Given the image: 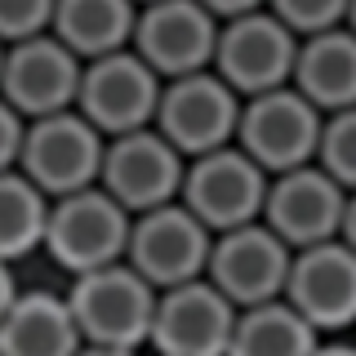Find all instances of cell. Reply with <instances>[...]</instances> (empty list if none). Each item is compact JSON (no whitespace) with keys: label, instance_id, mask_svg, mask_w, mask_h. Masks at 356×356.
<instances>
[{"label":"cell","instance_id":"8fae6325","mask_svg":"<svg viewBox=\"0 0 356 356\" xmlns=\"http://www.w3.org/2000/svg\"><path fill=\"white\" fill-rule=\"evenodd\" d=\"M218 40V18L196 0H147L134 18L129 49L152 67L161 81L209 72Z\"/></svg>","mask_w":356,"mask_h":356},{"label":"cell","instance_id":"4dcf8cb0","mask_svg":"<svg viewBox=\"0 0 356 356\" xmlns=\"http://www.w3.org/2000/svg\"><path fill=\"white\" fill-rule=\"evenodd\" d=\"M343 27L356 36V0H348V14H343Z\"/></svg>","mask_w":356,"mask_h":356},{"label":"cell","instance_id":"9a60e30c","mask_svg":"<svg viewBox=\"0 0 356 356\" xmlns=\"http://www.w3.org/2000/svg\"><path fill=\"white\" fill-rule=\"evenodd\" d=\"M81 58L54 40L49 31L18 44H5L0 58V98L18 111L22 120H40L54 111L76 107V89H81Z\"/></svg>","mask_w":356,"mask_h":356},{"label":"cell","instance_id":"2e32d148","mask_svg":"<svg viewBox=\"0 0 356 356\" xmlns=\"http://www.w3.org/2000/svg\"><path fill=\"white\" fill-rule=\"evenodd\" d=\"M343 200H348V192L312 161V165H298V170L267 178L259 222L267 232H276L289 250H307V245L339 236Z\"/></svg>","mask_w":356,"mask_h":356},{"label":"cell","instance_id":"1f68e13d","mask_svg":"<svg viewBox=\"0 0 356 356\" xmlns=\"http://www.w3.org/2000/svg\"><path fill=\"white\" fill-rule=\"evenodd\" d=\"M0 58H5V44H0Z\"/></svg>","mask_w":356,"mask_h":356},{"label":"cell","instance_id":"603a6c76","mask_svg":"<svg viewBox=\"0 0 356 356\" xmlns=\"http://www.w3.org/2000/svg\"><path fill=\"white\" fill-rule=\"evenodd\" d=\"M267 14L276 22H285L298 40L316 36V31L343 27V14H348V0H267Z\"/></svg>","mask_w":356,"mask_h":356},{"label":"cell","instance_id":"8992f818","mask_svg":"<svg viewBox=\"0 0 356 356\" xmlns=\"http://www.w3.org/2000/svg\"><path fill=\"white\" fill-rule=\"evenodd\" d=\"M209 227L200 222L183 200H170L161 209L129 218L125 263L143 276L152 289H170L183 281H200L209 263Z\"/></svg>","mask_w":356,"mask_h":356},{"label":"cell","instance_id":"ffe728a7","mask_svg":"<svg viewBox=\"0 0 356 356\" xmlns=\"http://www.w3.org/2000/svg\"><path fill=\"white\" fill-rule=\"evenodd\" d=\"M316 343L321 334L285 298H272V303L236 312L227 356H312Z\"/></svg>","mask_w":356,"mask_h":356},{"label":"cell","instance_id":"e0dca14e","mask_svg":"<svg viewBox=\"0 0 356 356\" xmlns=\"http://www.w3.org/2000/svg\"><path fill=\"white\" fill-rule=\"evenodd\" d=\"M289 85L307 98L321 116L356 107V36L348 27H330L298 40Z\"/></svg>","mask_w":356,"mask_h":356},{"label":"cell","instance_id":"d4e9b609","mask_svg":"<svg viewBox=\"0 0 356 356\" xmlns=\"http://www.w3.org/2000/svg\"><path fill=\"white\" fill-rule=\"evenodd\" d=\"M22 129H27V120L18 116L14 107L0 98V174L5 170H18V147H22Z\"/></svg>","mask_w":356,"mask_h":356},{"label":"cell","instance_id":"52a82bcc","mask_svg":"<svg viewBox=\"0 0 356 356\" xmlns=\"http://www.w3.org/2000/svg\"><path fill=\"white\" fill-rule=\"evenodd\" d=\"M294 54H298L294 31H289L285 22H276L267 9H254V14L218 22L209 72H214L236 98H254V94L289 85Z\"/></svg>","mask_w":356,"mask_h":356},{"label":"cell","instance_id":"7c38bea8","mask_svg":"<svg viewBox=\"0 0 356 356\" xmlns=\"http://www.w3.org/2000/svg\"><path fill=\"white\" fill-rule=\"evenodd\" d=\"M183 170L187 161L147 125V129L120 134V138H107L103 165H98V187L134 218L178 200Z\"/></svg>","mask_w":356,"mask_h":356},{"label":"cell","instance_id":"4316f807","mask_svg":"<svg viewBox=\"0 0 356 356\" xmlns=\"http://www.w3.org/2000/svg\"><path fill=\"white\" fill-rule=\"evenodd\" d=\"M339 241L348 245V250L356 254V192H348V200H343V222H339Z\"/></svg>","mask_w":356,"mask_h":356},{"label":"cell","instance_id":"cb8c5ba5","mask_svg":"<svg viewBox=\"0 0 356 356\" xmlns=\"http://www.w3.org/2000/svg\"><path fill=\"white\" fill-rule=\"evenodd\" d=\"M54 18V0H0V44L44 36Z\"/></svg>","mask_w":356,"mask_h":356},{"label":"cell","instance_id":"ba28073f","mask_svg":"<svg viewBox=\"0 0 356 356\" xmlns=\"http://www.w3.org/2000/svg\"><path fill=\"white\" fill-rule=\"evenodd\" d=\"M263 196H267V174L236 147V143L187 161L183 187H178V200L205 222L209 236L245 227V222H259Z\"/></svg>","mask_w":356,"mask_h":356},{"label":"cell","instance_id":"44dd1931","mask_svg":"<svg viewBox=\"0 0 356 356\" xmlns=\"http://www.w3.org/2000/svg\"><path fill=\"white\" fill-rule=\"evenodd\" d=\"M44 218H49V196L18 170L0 174V263H18L31 250H40Z\"/></svg>","mask_w":356,"mask_h":356},{"label":"cell","instance_id":"277c9868","mask_svg":"<svg viewBox=\"0 0 356 356\" xmlns=\"http://www.w3.org/2000/svg\"><path fill=\"white\" fill-rule=\"evenodd\" d=\"M107 138L98 134L81 111H54V116L27 120L18 147V174L36 183L49 200L72 196L81 187L98 183V165H103Z\"/></svg>","mask_w":356,"mask_h":356},{"label":"cell","instance_id":"7a4b0ae2","mask_svg":"<svg viewBox=\"0 0 356 356\" xmlns=\"http://www.w3.org/2000/svg\"><path fill=\"white\" fill-rule=\"evenodd\" d=\"M232 143H236L267 178H276L285 170H298V165L316 161L321 111L312 107L294 85L241 98V120H236V138Z\"/></svg>","mask_w":356,"mask_h":356},{"label":"cell","instance_id":"ac0fdd59","mask_svg":"<svg viewBox=\"0 0 356 356\" xmlns=\"http://www.w3.org/2000/svg\"><path fill=\"white\" fill-rule=\"evenodd\" d=\"M72 307L54 289H18L9 312L0 316V356H76Z\"/></svg>","mask_w":356,"mask_h":356},{"label":"cell","instance_id":"30bf717a","mask_svg":"<svg viewBox=\"0 0 356 356\" xmlns=\"http://www.w3.org/2000/svg\"><path fill=\"white\" fill-rule=\"evenodd\" d=\"M294 250L267 232L263 222H245V227L218 232L209 245V263H205V281L218 289L236 312L272 303L285 294V276Z\"/></svg>","mask_w":356,"mask_h":356},{"label":"cell","instance_id":"d6a6232c","mask_svg":"<svg viewBox=\"0 0 356 356\" xmlns=\"http://www.w3.org/2000/svg\"><path fill=\"white\" fill-rule=\"evenodd\" d=\"M134 5H147V0H134Z\"/></svg>","mask_w":356,"mask_h":356},{"label":"cell","instance_id":"f546056e","mask_svg":"<svg viewBox=\"0 0 356 356\" xmlns=\"http://www.w3.org/2000/svg\"><path fill=\"white\" fill-rule=\"evenodd\" d=\"M76 356H143V352H125V348H94V343H81Z\"/></svg>","mask_w":356,"mask_h":356},{"label":"cell","instance_id":"6da1fadb","mask_svg":"<svg viewBox=\"0 0 356 356\" xmlns=\"http://www.w3.org/2000/svg\"><path fill=\"white\" fill-rule=\"evenodd\" d=\"M63 298H67V307H72L81 343H94V348H125V352L147 348L156 289L143 281L125 259L72 276V285H67Z\"/></svg>","mask_w":356,"mask_h":356},{"label":"cell","instance_id":"d6986e66","mask_svg":"<svg viewBox=\"0 0 356 356\" xmlns=\"http://www.w3.org/2000/svg\"><path fill=\"white\" fill-rule=\"evenodd\" d=\"M134 18H138L134 0H54L49 36L63 40L81 63H89L103 54L129 49Z\"/></svg>","mask_w":356,"mask_h":356},{"label":"cell","instance_id":"7402d4cb","mask_svg":"<svg viewBox=\"0 0 356 356\" xmlns=\"http://www.w3.org/2000/svg\"><path fill=\"white\" fill-rule=\"evenodd\" d=\"M316 165L343 187V192H356V107L321 116Z\"/></svg>","mask_w":356,"mask_h":356},{"label":"cell","instance_id":"3957f363","mask_svg":"<svg viewBox=\"0 0 356 356\" xmlns=\"http://www.w3.org/2000/svg\"><path fill=\"white\" fill-rule=\"evenodd\" d=\"M125 241H129V214L98 183L81 187V192H72V196L49 200L40 250L49 254L67 276L120 263L125 259Z\"/></svg>","mask_w":356,"mask_h":356},{"label":"cell","instance_id":"4fadbf2b","mask_svg":"<svg viewBox=\"0 0 356 356\" xmlns=\"http://www.w3.org/2000/svg\"><path fill=\"white\" fill-rule=\"evenodd\" d=\"M232 325H236V307L205 276L156 289L147 352L152 356H227Z\"/></svg>","mask_w":356,"mask_h":356},{"label":"cell","instance_id":"f1b7e54d","mask_svg":"<svg viewBox=\"0 0 356 356\" xmlns=\"http://www.w3.org/2000/svg\"><path fill=\"white\" fill-rule=\"evenodd\" d=\"M312 356H356V343H348V339H321L316 348H312Z\"/></svg>","mask_w":356,"mask_h":356},{"label":"cell","instance_id":"484cf974","mask_svg":"<svg viewBox=\"0 0 356 356\" xmlns=\"http://www.w3.org/2000/svg\"><path fill=\"white\" fill-rule=\"evenodd\" d=\"M196 5H205L218 22H227V18H241V14H254V9H263L267 0H196Z\"/></svg>","mask_w":356,"mask_h":356},{"label":"cell","instance_id":"9c48e42d","mask_svg":"<svg viewBox=\"0 0 356 356\" xmlns=\"http://www.w3.org/2000/svg\"><path fill=\"white\" fill-rule=\"evenodd\" d=\"M161 98V76L134 49H116L103 58H89L81 67V89H76V111L94 125L103 138L147 129Z\"/></svg>","mask_w":356,"mask_h":356},{"label":"cell","instance_id":"5b68a950","mask_svg":"<svg viewBox=\"0 0 356 356\" xmlns=\"http://www.w3.org/2000/svg\"><path fill=\"white\" fill-rule=\"evenodd\" d=\"M236 120H241V98L214 72H192V76L161 81L152 129L183 161H196V156H205L214 147H227L236 138Z\"/></svg>","mask_w":356,"mask_h":356},{"label":"cell","instance_id":"5bb4252c","mask_svg":"<svg viewBox=\"0 0 356 356\" xmlns=\"http://www.w3.org/2000/svg\"><path fill=\"white\" fill-rule=\"evenodd\" d=\"M281 298L321 339L352 330L356 325V254L339 236L294 250Z\"/></svg>","mask_w":356,"mask_h":356},{"label":"cell","instance_id":"83f0119b","mask_svg":"<svg viewBox=\"0 0 356 356\" xmlns=\"http://www.w3.org/2000/svg\"><path fill=\"white\" fill-rule=\"evenodd\" d=\"M18 294V281H14V263H0V316L9 312V303H14Z\"/></svg>","mask_w":356,"mask_h":356}]
</instances>
